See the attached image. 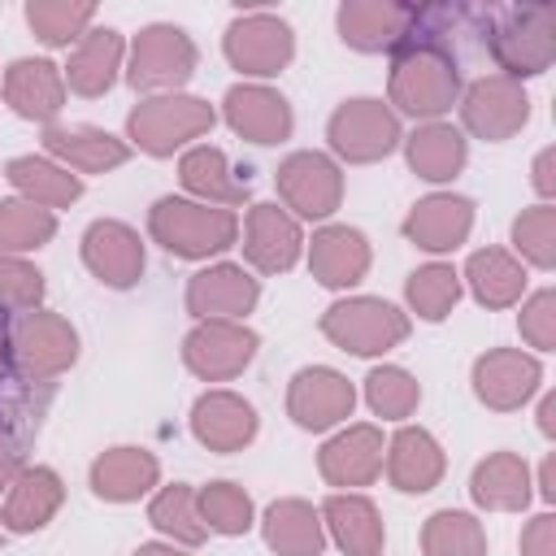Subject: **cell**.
Segmentation results:
<instances>
[{
	"label": "cell",
	"instance_id": "277c9868",
	"mask_svg": "<svg viewBox=\"0 0 556 556\" xmlns=\"http://www.w3.org/2000/svg\"><path fill=\"white\" fill-rule=\"evenodd\" d=\"M486 48L504 78H534L547 74L556 61V9L552 4H513L491 17Z\"/></svg>",
	"mask_w": 556,
	"mask_h": 556
},
{
	"label": "cell",
	"instance_id": "8fae6325",
	"mask_svg": "<svg viewBox=\"0 0 556 556\" xmlns=\"http://www.w3.org/2000/svg\"><path fill=\"white\" fill-rule=\"evenodd\" d=\"M352 408H356V387L334 365H304L287 382V417L308 434L348 426Z\"/></svg>",
	"mask_w": 556,
	"mask_h": 556
},
{
	"label": "cell",
	"instance_id": "30bf717a",
	"mask_svg": "<svg viewBox=\"0 0 556 556\" xmlns=\"http://www.w3.org/2000/svg\"><path fill=\"white\" fill-rule=\"evenodd\" d=\"M456 109H460V130H469L473 139H486V143H504L517 130H526V122H530V91L517 78L482 74V78L460 87Z\"/></svg>",
	"mask_w": 556,
	"mask_h": 556
},
{
	"label": "cell",
	"instance_id": "7a4b0ae2",
	"mask_svg": "<svg viewBox=\"0 0 556 556\" xmlns=\"http://www.w3.org/2000/svg\"><path fill=\"white\" fill-rule=\"evenodd\" d=\"M148 235L178 261H208L239 243V213L187 195H161L148 208Z\"/></svg>",
	"mask_w": 556,
	"mask_h": 556
},
{
	"label": "cell",
	"instance_id": "83f0119b",
	"mask_svg": "<svg viewBox=\"0 0 556 556\" xmlns=\"http://www.w3.org/2000/svg\"><path fill=\"white\" fill-rule=\"evenodd\" d=\"M413 4L395 0H343L334 9V30L352 52H395L408 35Z\"/></svg>",
	"mask_w": 556,
	"mask_h": 556
},
{
	"label": "cell",
	"instance_id": "9c48e42d",
	"mask_svg": "<svg viewBox=\"0 0 556 556\" xmlns=\"http://www.w3.org/2000/svg\"><path fill=\"white\" fill-rule=\"evenodd\" d=\"M274 187H278L282 208L295 222H326L343 204V165L330 152L300 148V152L278 161Z\"/></svg>",
	"mask_w": 556,
	"mask_h": 556
},
{
	"label": "cell",
	"instance_id": "db71d44e",
	"mask_svg": "<svg viewBox=\"0 0 556 556\" xmlns=\"http://www.w3.org/2000/svg\"><path fill=\"white\" fill-rule=\"evenodd\" d=\"M0 547H4V530H0Z\"/></svg>",
	"mask_w": 556,
	"mask_h": 556
},
{
	"label": "cell",
	"instance_id": "60d3db41",
	"mask_svg": "<svg viewBox=\"0 0 556 556\" xmlns=\"http://www.w3.org/2000/svg\"><path fill=\"white\" fill-rule=\"evenodd\" d=\"M56 239V213L22 200V195H4L0 200V252L4 256H26L39 252Z\"/></svg>",
	"mask_w": 556,
	"mask_h": 556
},
{
	"label": "cell",
	"instance_id": "5b68a950",
	"mask_svg": "<svg viewBox=\"0 0 556 556\" xmlns=\"http://www.w3.org/2000/svg\"><path fill=\"white\" fill-rule=\"evenodd\" d=\"M317 330L339 348V352H352V356H387L391 348H400L413 330V317L382 300V295H343L334 300Z\"/></svg>",
	"mask_w": 556,
	"mask_h": 556
},
{
	"label": "cell",
	"instance_id": "d590c367",
	"mask_svg": "<svg viewBox=\"0 0 556 556\" xmlns=\"http://www.w3.org/2000/svg\"><path fill=\"white\" fill-rule=\"evenodd\" d=\"M4 178H9V187H13L22 200H30V204H39V208H48V213L70 208V204L83 195V178H78L74 169L56 165L52 156H35V152L13 156V161L4 165Z\"/></svg>",
	"mask_w": 556,
	"mask_h": 556
},
{
	"label": "cell",
	"instance_id": "ee69618b",
	"mask_svg": "<svg viewBox=\"0 0 556 556\" xmlns=\"http://www.w3.org/2000/svg\"><path fill=\"white\" fill-rule=\"evenodd\" d=\"M513 256L526 269H552L556 265V208L530 204L513 217Z\"/></svg>",
	"mask_w": 556,
	"mask_h": 556
},
{
	"label": "cell",
	"instance_id": "2e32d148",
	"mask_svg": "<svg viewBox=\"0 0 556 556\" xmlns=\"http://www.w3.org/2000/svg\"><path fill=\"white\" fill-rule=\"evenodd\" d=\"M469 382H473L478 404H486L491 413H517L539 395L543 361L521 348H491L473 361Z\"/></svg>",
	"mask_w": 556,
	"mask_h": 556
},
{
	"label": "cell",
	"instance_id": "1f68e13d",
	"mask_svg": "<svg viewBox=\"0 0 556 556\" xmlns=\"http://www.w3.org/2000/svg\"><path fill=\"white\" fill-rule=\"evenodd\" d=\"M400 148H404L408 169H413L417 178L434 182V187L452 182V178L465 169V161H469V139H465V130L452 126L447 117H443V122H417V126L400 139Z\"/></svg>",
	"mask_w": 556,
	"mask_h": 556
},
{
	"label": "cell",
	"instance_id": "f546056e",
	"mask_svg": "<svg viewBox=\"0 0 556 556\" xmlns=\"http://www.w3.org/2000/svg\"><path fill=\"white\" fill-rule=\"evenodd\" d=\"M178 182L187 191V200H200V204H217V208H239L252 191V178L248 169L239 174L230 165V156L213 143H191L182 156H178Z\"/></svg>",
	"mask_w": 556,
	"mask_h": 556
},
{
	"label": "cell",
	"instance_id": "f1b7e54d",
	"mask_svg": "<svg viewBox=\"0 0 556 556\" xmlns=\"http://www.w3.org/2000/svg\"><path fill=\"white\" fill-rule=\"evenodd\" d=\"M65 504V478L52 465H22L13 486L0 504V530L9 534H35L43 530Z\"/></svg>",
	"mask_w": 556,
	"mask_h": 556
},
{
	"label": "cell",
	"instance_id": "f6af8a7d",
	"mask_svg": "<svg viewBox=\"0 0 556 556\" xmlns=\"http://www.w3.org/2000/svg\"><path fill=\"white\" fill-rule=\"evenodd\" d=\"M43 274L39 265H30L26 256H4L0 252V313L4 308H17V313H30V308H43Z\"/></svg>",
	"mask_w": 556,
	"mask_h": 556
},
{
	"label": "cell",
	"instance_id": "74e56055",
	"mask_svg": "<svg viewBox=\"0 0 556 556\" xmlns=\"http://www.w3.org/2000/svg\"><path fill=\"white\" fill-rule=\"evenodd\" d=\"M148 521L174 547H200L208 539V526L200 521V508H195V486L187 482L156 486L148 500Z\"/></svg>",
	"mask_w": 556,
	"mask_h": 556
},
{
	"label": "cell",
	"instance_id": "c3c4849f",
	"mask_svg": "<svg viewBox=\"0 0 556 556\" xmlns=\"http://www.w3.org/2000/svg\"><path fill=\"white\" fill-rule=\"evenodd\" d=\"M530 182H534V191H539V204H552V195H556V148H543V152L534 156Z\"/></svg>",
	"mask_w": 556,
	"mask_h": 556
},
{
	"label": "cell",
	"instance_id": "9a60e30c",
	"mask_svg": "<svg viewBox=\"0 0 556 556\" xmlns=\"http://www.w3.org/2000/svg\"><path fill=\"white\" fill-rule=\"evenodd\" d=\"M261 300V278L239 261H213L187 278V313L195 321H243Z\"/></svg>",
	"mask_w": 556,
	"mask_h": 556
},
{
	"label": "cell",
	"instance_id": "b9f144b4",
	"mask_svg": "<svg viewBox=\"0 0 556 556\" xmlns=\"http://www.w3.org/2000/svg\"><path fill=\"white\" fill-rule=\"evenodd\" d=\"M421 556H486V530L465 508H439L421 526Z\"/></svg>",
	"mask_w": 556,
	"mask_h": 556
},
{
	"label": "cell",
	"instance_id": "d6986e66",
	"mask_svg": "<svg viewBox=\"0 0 556 556\" xmlns=\"http://www.w3.org/2000/svg\"><path fill=\"white\" fill-rule=\"evenodd\" d=\"M304 256V226L278 204L261 200L243 217V265L256 274H287Z\"/></svg>",
	"mask_w": 556,
	"mask_h": 556
},
{
	"label": "cell",
	"instance_id": "6da1fadb",
	"mask_svg": "<svg viewBox=\"0 0 556 556\" xmlns=\"http://www.w3.org/2000/svg\"><path fill=\"white\" fill-rule=\"evenodd\" d=\"M460 65L443 39H408L391 52L387 104L395 117L443 122L460 100Z\"/></svg>",
	"mask_w": 556,
	"mask_h": 556
},
{
	"label": "cell",
	"instance_id": "ac0fdd59",
	"mask_svg": "<svg viewBox=\"0 0 556 556\" xmlns=\"http://www.w3.org/2000/svg\"><path fill=\"white\" fill-rule=\"evenodd\" d=\"M382 452H387L382 430L374 421H352V426H339L321 443L317 473L334 491H361L382 473Z\"/></svg>",
	"mask_w": 556,
	"mask_h": 556
},
{
	"label": "cell",
	"instance_id": "d4e9b609",
	"mask_svg": "<svg viewBox=\"0 0 556 556\" xmlns=\"http://www.w3.org/2000/svg\"><path fill=\"white\" fill-rule=\"evenodd\" d=\"M382 473L387 482L400 491V495H426L443 482L447 473V456H443V443L426 430V426H400L391 439H387V452H382Z\"/></svg>",
	"mask_w": 556,
	"mask_h": 556
},
{
	"label": "cell",
	"instance_id": "4dcf8cb0",
	"mask_svg": "<svg viewBox=\"0 0 556 556\" xmlns=\"http://www.w3.org/2000/svg\"><path fill=\"white\" fill-rule=\"evenodd\" d=\"M317 508H321L326 539H334V547L343 556H382L387 526H382V513H378V504L369 495H361V491H330Z\"/></svg>",
	"mask_w": 556,
	"mask_h": 556
},
{
	"label": "cell",
	"instance_id": "f907efd6",
	"mask_svg": "<svg viewBox=\"0 0 556 556\" xmlns=\"http://www.w3.org/2000/svg\"><path fill=\"white\" fill-rule=\"evenodd\" d=\"M534 491L543 495V504H552V500H556V456H547V460L539 465V478H534Z\"/></svg>",
	"mask_w": 556,
	"mask_h": 556
},
{
	"label": "cell",
	"instance_id": "d6a6232c",
	"mask_svg": "<svg viewBox=\"0 0 556 556\" xmlns=\"http://www.w3.org/2000/svg\"><path fill=\"white\" fill-rule=\"evenodd\" d=\"M469 495L486 513H526L534 500V473L521 452H491L473 465Z\"/></svg>",
	"mask_w": 556,
	"mask_h": 556
},
{
	"label": "cell",
	"instance_id": "f35d334b",
	"mask_svg": "<svg viewBox=\"0 0 556 556\" xmlns=\"http://www.w3.org/2000/svg\"><path fill=\"white\" fill-rule=\"evenodd\" d=\"M22 13H26V26L35 30V39L48 48H74L96 26L91 0H26Z\"/></svg>",
	"mask_w": 556,
	"mask_h": 556
},
{
	"label": "cell",
	"instance_id": "7402d4cb",
	"mask_svg": "<svg viewBox=\"0 0 556 556\" xmlns=\"http://www.w3.org/2000/svg\"><path fill=\"white\" fill-rule=\"evenodd\" d=\"M304 256H308V274L330 291L356 287L374 265V248H369L365 230H356L348 222L317 226L313 239H304Z\"/></svg>",
	"mask_w": 556,
	"mask_h": 556
},
{
	"label": "cell",
	"instance_id": "52a82bcc",
	"mask_svg": "<svg viewBox=\"0 0 556 556\" xmlns=\"http://www.w3.org/2000/svg\"><path fill=\"white\" fill-rule=\"evenodd\" d=\"M404 139L400 117L378 96H352L343 100L326 122V143L339 165H374L391 156Z\"/></svg>",
	"mask_w": 556,
	"mask_h": 556
},
{
	"label": "cell",
	"instance_id": "ba28073f",
	"mask_svg": "<svg viewBox=\"0 0 556 556\" xmlns=\"http://www.w3.org/2000/svg\"><path fill=\"white\" fill-rule=\"evenodd\" d=\"M222 56L230 61V70L243 74V83L278 78L295 56V30H291V22H282L278 13H265V9L239 13L222 35Z\"/></svg>",
	"mask_w": 556,
	"mask_h": 556
},
{
	"label": "cell",
	"instance_id": "681fc988",
	"mask_svg": "<svg viewBox=\"0 0 556 556\" xmlns=\"http://www.w3.org/2000/svg\"><path fill=\"white\" fill-rule=\"evenodd\" d=\"M22 473V456L9 447V443H0V495L13 486V478Z\"/></svg>",
	"mask_w": 556,
	"mask_h": 556
},
{
	"label": "cell",
	"instance_id": "8992f818",
	"mask_svg": "<svg viewBox=\"0 0 556 556\" xmlns=\"http://www.w3.org/2000/svg\"><path fill=\"white\" fill-rule=\"evenodd\" d=\"M200 52L195 39L174 22H148L130 48H126V83L143 96H169L182 91V83L195 74Z\"/></svg>",
	"mask_w": 556,
	"mask_h": 556
},
{
	"label": "cell",
	"instance_id": "44dd1931",
	"mask_svg": "<svg viewBox=\"0 0 556 556\" xmlns=\"http://www.w3.org/2000/svg\"><path fill=\"white\" fill-rule=\"evenodd\" d=\"M0 96H4V104L22 122L52 126L61 117L70 91H65V74H61L56 61H48V56H17L0 74Z\"/></svg>",
	"mask_w": 556,
	"mask_h": 556
},
{
	"label": "cell",
	"instance_id": "e575fe53",
	"mask_svg": "<svg viewBox=\"0 0 556 556\" xmlns=\"http://www.w3.org/2000/svg\"><path fill=\"white\" fill-rule=\"evenodd\" d=\"M261 539L274 556H321L326 552L321 508L300 495H282L261 513Z\"/></svg>",
	"mask_w": 556,
	"mask_h": 556
},
{
	"label": "cell",
	"instance_id": "3957f363",
	"mask_svg": "<svg viewBox=\"0 0 556 556\" xmlns=\"http://www.w3.org/2000/svg\"><path fill=\"white\" fill-rule=\"evenodd\" d=\"M217 126V109L204 96L169 91V96H143L126 113V143L148 156H174L187 152L195 139H204Z\"/></svg>",
	"mask_w": 556,
	"mask_h": 556
},
{
	"label": "cell",
	"instance_id": "484cf974",
	"mask_svg": "<svg viewBox=\"0 0 556 556\" xmlns=\"http://www.w3.org/2000/svg\"><path fill=\"white\" fill-rule=\"evenodd\" d=\"M87 486L104 504H135L161 486V460L139 443L104 447L87 469Z\"/></svg>",
	"mask_w": 556,
	"mask_h": 556
},
{
	"label": "cell",
	"instance_id": "ffe728a7",
	"mask_svg": "<svg viewBox=\"0 0 556 556\" xmlns=\"http://www.w3.org/2000/svg\"><path fill=\"white\" fill-rule=\"evenodd\" d=\"M256 430H261V417H256L252 400H243L230 387H208L191 404V439L204 452H217V456L243 452L256 439Z\"/></svg>",
	"mask_w": 556,
	"mask_h": 556
},
{
	"label": "cell",
	"instance_id": "bcb514c9",
	"mask_svg": "<svg viewBox=\"0 0 556 556\" xmlns=\"http://www.w3.org/2000/svg\"><path fill=\"white\" fill-rule=\"evenodd\" d=\"M517 330L534 352H552L556 348V291L552 287L526 291L521 313H517Z\"/></svg>",
	"mask_w": 556,
	"mask_h": 556
},
{
	"label": "cell",
	"instance_id": "816d5d0a",
	"mask_svg": "<svg viewBox=\"0 0 556 556\" xmlns=\"http://www.w3.org/2000/svg\"><path fill=\"white\" fill-rule=\"evenodd\" d=\"M539 434L543 439H556V395L552 391L539 400Z\"/></svg>",
	"mask_w": 556,
	"mask_h": 556
},
{
	"label": "cell",
	"instance_id": "7c38bea8",
	"mask_svg": "<svg viewBox=\"0 0 556 556\" xmlns=\"http://www.w3.org/2000/svg\"><path fill=\"white\" fill-rule=\"evenodd\" d=\"M261 334L243 321H195L182 334V365L200 382H230L256 361Z\"/></svg>",
	"mask_w": 556,
	"mask_h": 556
},
{
	"label": "cell",
	"instance_id": "e0dca14e",
	"mask_svg": "<svg viewBox=\"0 0 556 556\" xmlns=\"http://www.w3.org/2000/svg\"><path fill=\"white\" fill-rule=\"evenodd\" d=\"M222 122L256 148H274L282 139H291V130H295L291 100L269 83H235L222 96Z\"/></svg>",
	"mask_w": 556,
	"mask_h": 556
},
{
	"label": "cell",
	"instance_id": "5bb4252c",
	"mask_svg": "<svg viewBox=\"0 0 556 556\" xmlns=\"http://www.w3.org/2000/svg\"><path fill=\"white\" fill-rule=\"evenodd\" d=\"M78 252H83L87 274L100 287H113V291L135 287L143 278V269H148V248H143L139 230L130 222H117V217H96L83 230Z\"/></svg>",
	"mask_w": 556,
	"mask_h": 556
},
{
	"label": "cell",
	"instance_id": "7dc6e473",
	"mask_svg": "<svg viewBox=\"0 0 556 556\" xmlns=\"http://www.w3.org/2000/svg\"><path fill=\"white\" fill-rule=\"evenodd\" d=\"M521 556H556V513H534L517 539Z\"/></svg>",
	"mask_w": 556,
	"mask_h": 556
},
{
	"label": "cell",
	"instance_id": "4316f807",
	"mask_svg": "<svg viewBox=\"0 0 556 556\" xmlns=\"http://www.w3.org/2000/svg\"><path fill=\"white\" fill-rule=\"evenodd\" d=\"M126 70V39L113 26H91L74 48L70 61L61 65L65 74V91L83 96V100H100L113 91V83Z\"/></svg>",
	"mask_w": 556,
	"mask_h": 556
},
{
	"label": "cell",
	"instance_id": "8d00e7d4",
	"mask_svg": "<svg viewBox=\"0 0 556 556\" xmlns=\"http://www.w3.org/2000/svg\"><path fill=\"white\" fill-rule=\"evenodd\" d=\"M460 295H465L460 269L447 265V261H426V265H417V269L404 278L408 317H421V321H447L452 308L460 304Z\"/></svg>",
	"mask_w": 556,
	"mask_h": 556
},
{
	"label": "cell",
	"instance_id": "f5cc1de1",
	"mask_svg": "<svg viewBox=\"0 0 556 556\" xmlns=\"http://www.w3.org/2000/svg\"><path fill=\"white\" fill-rule=\"evenodd\" d=\"M130 556H195V552L191 547H174V543L161 539V543H139Z\"/></svg>",
	"mask_w": 556,
	"mask_h": 556
},
{
	"label": "cell",
	"instance_id": "ab89813d",
	"mask_svg": "<svg viewBox=\"0 0 556 556\" xmlns=\"http://www.w3.org/2000/svg\"><path fill=\"white\" fill-rule=\"evenodd\" d=\"M195 508H200V521L208 526V534H226V539H239L256 526V504L252 495L230 482V478H213L195 491Z\"/></svg>",
	"mask_w": 556,
	"mask_h": 556
},
{
	"label": "cell",
	"instance_id": "836d02e7",
	"mask_svg": "<svg viewBox=\"0 0 556 556\" xmlns=\"http://www.w3.org/2000/svg\"><path fill=\"white\" fill-rule=\"evenodd\" d=\"M460 287H469L482 308H513L530 291V269L508 248H478L465 256Z\"/></svg>",
	"mask_w": 556,
	"mask_h": 556
},
{
	"label": "cell",
	"instance_id": "cb8c5ba5",
	"mask_svg": "<svg viewBox=\"0 0 556 556\" xmlns=\"http://www.w3.org/2000/svg\"><path fill=\"white\" fill-rule=\"evenodd\" d=\"M400 230H404V239L413 248H421L430 256L456 252L473 230V200L456 195V191H430L408 208Z\"/></svg>",
	"mask_w": 556,
	"mask_h": 556
},
{
	"label": "cell",
	"instance_id": "603a6c76",
	"mask_svg": "<svg viewBox=\"0 0 556 556\" xmlns=\"http://www.w3.org/2000/svg\"><path fill=\"white\" fill-rule=\"evenodd\" d=\"M130 143L104 126H87V122H52L43 126V156H52L56 165L74 169L78 178L83 174H109L117 165L130 161Z\"/></svg>",
	"mask_w": 556,
	"mask_h": 556
},
{
	"label": "cell",
	"instance_id": "4fadbf2b",
	"mask_svg": "<svg viewBox=\"0 0 556 556\" xmlns=\"http://www.w3.org/2000/svg\"><path fill=\"white\" fill-rule=\"evenodd\" d=\"M9 352L17 361L22 374L30 378H61L74 361H78V330L70 317L52 313V308H30L17 317L13 334H9Z\"/></svg>",
	"mask_w": 556,
	"mask_h": 556
},
{
	"label": "cell",
	"instance_id": "7bdbcfd3",
	"mask_svg": "<svg viewBox=\"0 0 556 556\" xmlns=\"http://www.w3.org/2000/svg\"><path fill=\"white\" fill-rule=\"evenodd\" d=\"M365 404L382 421H408L421 404V382L404 365H374L365 374Z\"/></svg>",
	"mask_w": 556,
	"mask_h": 556
}]
</instances>
